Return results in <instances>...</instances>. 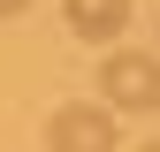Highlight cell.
Wrapping results in <instances>:
<instances>
[{
	"label": "cell",
	"instance_id": "1",
	"mask_svg": "<svg viewBox=\"0 0 160 152\" xmlns=\"http://www.w3.org/2000/svg\"><path fill=\"white\" fill-rule=\"evenodd\" d=\"M99 91H107L114 114H160V53H145V46H114L107 69H99Z\"/></svg>",
	"mask_w": 160,
	"mask_h": 152
},
{
	"label": "cell",
	"instance_id": "2",
	"mask_svg": "<svg viewBox=\"0 0 160 152\" xmlns=\"http://www.w3.org/2000/svg\"><path fill=\"white\" fill-rule=\"evenodd\" d=\"M46 145L53 152H114V107H53Z\"/></svg>",
	"mask_w": 160,
	"mask_h": 152
},
{
	"label": "cell",
	"instance_id": "3",
	"mask_svg": "<svg viewBox=\"0 0 160 152\" xmlns=\"http://www.w3.org/2000/svg\"><path fill=\"white\" fill-rule=\"evenodd\" d=\"M61 15H69L76 38H92V46H114V38L130 31V0H61Z\"/></svg>",
	"mask_w": 160,
	"mask_h": 152
},
{
	"label": "cell",
	"instance_id": "4",
	"mask_svg": "<svg viewBox=\"0 0 160 152\" xmlns=\"http://www.w3.org/2000/svg\"><path fill=\"white\" fill-rule=\"evenodd\" d=\"M23 8H31V0H0V15H23Z\"/></svg>",
	"mask_w": 160,
	"mask_h": 152
},
{
	"label": "cell",
	"instance_id": "5",
	"mask_svg": "<svg viewBox=\"0 0 160 152\" xmlns=\"http://www.w3.org/2000/svg\"><path fill=\"white\" fill-rule=\"evenodd\" d=\"M137 152H160V145H137Z\"/></svg>",
	"mask_w": 160,
	"mask_h": 152
}]
</instances>
